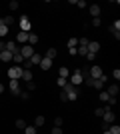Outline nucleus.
Returning a JSON list of instances; mask_svg holds the SVG:
<instances>
[{"mask_svg": "<svg viewBox=\"0 0 120 134\" xmlns=\"http://www.w3.org/2000/svg\"><path fill=\"white\" fill-rule=\"evenodd\" d=\"M14 124H16V128H18V130H24V128H26V122H24L22 118H18V120H16Z\"/></svg>", "mask_w": 120, "mask_h": 134, "instance_id": "nucleus-27", "label": "nucleus"}, {"mask_svg": "<svg viewBox=\"0 0 120 134\" xmlns=\"http://www.w3.org/2000/svg\"><path fill=\"white\" fill-rule=\"evenodd\" d=\"M108 132L110 134H120V126H118V124H110V126H108Z\"/></svg>", "mask_w": 120, "mask_h": 134, "instance_id": "nucleus-23", "label": "nucleus"}, {"mask_svg": "<svg viewBox=\"0 0 120 134\" xmlns=\"http://www.w3.org/2000/svg\"><path fill=\"white\" fill-rule=\"evenodd\" d=\"M58 76H60V78H68V68L62 66L60 70H58Z\"/></svg>", "mask_w": 120, "mask_h": 134, "instance_id": "nucleus-25", "label": "nucleus"}, {"mask_svg": "<svg viewBox=\"0 0 120 134\" xmlns=\"http://www.w3.org/2000/svg\"><path fill=\"white\" fill-rule=\"evenodd\" d=\"M68 54H72V56H76L78 52H76V48H68Z\"/></svg>", "mask_w": 120, "mask_h": 134, "instance_id": "nucleus-43", "label": "nucleus"}, {"mask_svg": "<svg viewBox=\"0 0 120 134\" xmlns=\"http://www.w3.org/2000/svg\"><path fill=\"white\" fill-rule=\"evenodd\" d=\"M0 72H2V70H0Z\"/></svg>", "mask_w": 120, "mask_h": 134, "instance_id": "nucleus-46", "label": "nucleus"}, {"mask_svg": "<svg viewBox=\"0 0 120 134\" xmlns=\"http://www.w3.org/2000/svg\"><path fill=\"white\" fill-rule=\"evenodd\" d=\"M2 24L10 28L12 24H14V16H10V14H8V16H4V18H2Z\"/></svg>", "mask_w": 120, "mask_h": 134, "instance_id": "nucleus-21", "label": "nucleus"}, {"mask_svg": "<svg viewBox=\"0 0 120 134\" xmlns=\"http://www.w3.org/2000/svg\"><path fill=\"white\" fill-rule=\"evenodd\" d=\"M20 78L24 80V82H32V70H22V76Z\"/></svg>", "mask_w": 120, "mask_h": 134, "instance_id": "nucleus-19", "label": "nucleus"}, {"mask_svg": "<svg viewBox=\"0 0 120 134\" xmlns=\"http://www.w3.org/2000/svg\"><path fill=\"white\" fill-rule=\"evenodd\" d=\"M50 134H62V128H58V126H54V128H52V132Z\"/></svg>", "mask_w": 120, "mask_h": 134, "instance_id": "nucleus-40", "label": "nucleus"}, {"mask_svg": "<svg viewBox=\"0 0 120 134\" xmlns=\"http://www.w3.org/2000/svg\"><path fill=\"white\" fill-rule=\"evenodd\" d=\"M118 84H110V86H106V94L110 96V98H116V94H118Z\"/></svg>", "mask_w": 120, "mask_h": 134, "instance_id": "nucleus-11", "label": "nucleus"}, {"mask_svg": "<svg viewBox=\"0 0 120 134\" xmlns=\"http://www.w3.org/2000/svg\"><path fill=\"white\" fill-rule=\"evenodd\" d=\"M60 100H62V102H68V96H66V92H62V94H60Z\"/></svg>", "mask_w": 120, "mask_h": 134, "instance_id": "nucleus-42", "label": "nucleus"}, {"mask_svg": "<svg viewBox=\"0 0 120 134\" xmlns=\"http://www.w3.org/2000/svg\"><path fill=\"white\" fill-rule=\"evenodd\" d=\"M100 100H102V102H108L110 100V96L106 94V90H100Z\"/></svg>", "mask_w": 120, "mask_h": 134, "instance_id": "nucleus-30", "label": "nucleus"}, {"mask_svg": "<svg viewBox=\"0 0 120 134\" xmlns=\"http://www.w3.org/2000/svg\"><path fill=\"white\" fill-rule=\"evenodd\" d=\"M112 78H114V80L120 78V70H118V68H114V70H112Z\"/></svg>", "mask_w": 120, "mask_h": 134, "instance_id": "nucleus-36", "label": "nucleus"}, {"mask_svg": "<svg viewBox=\"0 0 120 134\" xmlns=\"http://www.w3.org/2000/svg\"><path fill=\"white\" fill-rule=\"evenodd\" d=\"M86 50H88V54H98V50H100V44H98L96 40H88V44H86Z\"/></svg>", "mask_w": 120, "mask_h": 134, "instance_id": "nucleus-6", "label": "nucleus"}, {"mask_svg": "<svg viewBox=\"0 0 120 134\" xmlns=\"http://www.w3.org/2000/svg\"><path fill=\"white\" fill-rule=\"evenodd\" d=\"M106 82H108V76H106V74H102L100 78L92 80V88H96V90H104V86H106Z\"/></svg>", "mask_w": 120, "mask_h": 134, "instance_id": "nucleus-4", "label": "nucleus"}, {"mask_svg": "<svg viewBox=\"0 0 120 134\" xmlns=\"http://www.w3.org/2000/svg\"><path fill=\"white\" fill-rule=\"evenodd\" d=\"M28 60H30V64H32V66H34V64L38 66V64H40V60H42V54H36V52H34V54L30 56Z\"/></svg>", "mask_w": 120, "mask_h": 134, "instance_id": "nucleus-18", "label": "nucleus"}, {"mask_svg": "<svg viewBox=\"0 0 120 134\" xmlns=\"http://www.w3.org/2000/svg\"><path fill=\"white\" fill-rule=\"evenodd\" d=\"M2 92H4V84L0 82V94H2Z\"/></svg>", "mask_w": 120, "mask_h": 134, "instance_id": "nucleus-45", "label": "nucleus"}, {"mask_svg": "<svg viewBox=\"0 0 120 134\" xmlns=\"http://www.w3.org/2000/svg\"><path fill=\"white\" fill-rule=\"evenodd\" d=\"M6 34H8V26H4V24H2V26H0V38H4Z\"/></svg>", "mask_w": 120, "mask_h": 134, "instance_id": "nucleus-32", "label": "nucleus"}, {"mask_svg": "<svg viewBox=\"0 0 120 134\" xmlns=\"http://www.w3.org/2000/svg\"><path fill=\"white\" fill-rule=\"evenodd\" d=\"M34 88H36V84H34V82H26V92H32Z\"/></svg>", "mask_w": 120, "mask_h": 134, "instance_id": "nucleus-33", "label": "nucleus"}, {"mask_svg": "<svg viewBox=\"0 0 120 134\" xmlns=\"http://www.w3.org/2000/svg\"><path fill=\"white\" fill-rule=\"evenodd\" d=\"M32 54H34V48H32L30 44H22V46H20V56H22L24 60H28Z\"/></svg>", "mask_w": 120, "mask_h": 134, "instance_id": "nucleus-5", "label": "nucleus"}, {"mask_svg": "<svg viewBox=\"0 0 120 134\" xmlns=\"http://www.w3.org/2000/svg\"><path fill=\"white\" fill-rule=\"evenodd\" d=\"M8 88H10L12 96H20V92H22V90H20V82H18V80H10V82H8Z\"/></svg>", "mask_w": 120, "mask_h": 134, "instance_id": "nucleus-7", "label": "nucleus"}, {"mask_svg": "<svg viewBox=\"0 0 120 134\" xmlns=\"http://www.w3.org/2000/svg\"><path fill=\"white\" fill-rule=\"evenodd\" d=\"M24 134H36V126H26V128H24Z\"/></svg>", "mask_w": 120, "mask_h": 134, "instance_id": "nucleus-31", "label": "nucleus"}, {"mask_svg": "<svg viewBox=\"0 0 120 134\" xmlns=\"http://www.w3.org/2000/svg\"><path fill=\"white\" fill-rule=\"evenodd\" d=\"M6 50L12 52V54H18V52H20V48H18V44L14 42V40H10V42H6Z\"/></svg>", "mask_w": 120, "mask_h": 134, "instance_id": "nucleus-13", "label": "nucleus"}, {"mask_svg": "<svg viewBox=\"0 0 120 134\" xmlns=\"http://www.w3.org/2000/svg\"><path fill=\"white\" fill-rule=\"evenodd\" d=\"M14 42H16V44H26V42H28V32H22V30H20Z\"/></svg>", "mask_w": 120, "mask_h": 134, "instance_id": "nucleus-12", "label": "nucleus"}, {"mask_svg": "<svg viewBox=\"0 0 120 134\" xmlns=\"http://www.w3.org/2000/svg\"><path fill=\"white\" fill-rule=\"evenodd\" d=\"M8 8H10V10H18V8H20L18 0H10V2H8Z\"/></svg>", "mask_w": 120, "mask_h": 134, "instance_id": "nucleus-26", "label": "nucleus"}, {"mask_svg": "<svg viewBox=\"0 0 120 134\" xmlns=\"http://www.w3.org/2000/svg\"><path fill=\"white\" fill-rule=\"evenodd\" d=\"M20 30H22V32H30V20H28L26 14L20 16Z\"/></svg>", "mask_w": 120, "mask_h": 134, "instance_id": "nucleus-8", "label": "nucleus"}, {"mask_svg": "<svg viewBox=\"0 0 120 134\" xmlns=\"http://www.w3.org/2000/svg\"><path fill=\"white\" fill-rule=\"evenodd\" d=\"M56 54H58V50L56 48H48V50H46V58H50V60H54V58H56Z\"/></svg>", "mask_w": 120, "mask_h": 134, "instance_id": "nucleus-20", "label": "nucleus"}, {"mask_svg": "<svg viewBox=\"0 0 120 134\" xmlns=\"http://www.w3.org/2000/svg\"><path fill=\"white\" fill-rule=\"evenodd\" d=\"M64 92H66V96H68V102H74L76 98H78V94H80V86H74V84H66L64 86Z\"/></svg>", "mask_w": 120, "mask_h": 134, "instance_id": "nucleus-1", "label": "nucleus"}, {"mask_svg": "<svg viewBox=\"0 0 120 134\" xmlns=\"http://www.w3.org/2000/svg\"><path fill=\"white\" fill-rule=\"evenodd\" d=\"M78 46V38H68V48H76Z\"/></svg>", "mask_w": 120, "mask_h": 134, "instance_id": "nucleus-28", "label": "nucleus"}, {"mask_svg": "<svg viewBox=\"0 0 120 134\" xmlns=\"http://www.w3.org/2000/svg\"><path fill=\"white\" fill-rule=\"evenodd\" d=\"M12 56H14L12 52H8V50H2V52H0V60H2V62H10V60H12Z\"/></svg>", "mask_w": 120, "mask_h": 134, "instance_id": "nucleus-17", "label": "nucleus"}, {"mask_svg": "<svg viewBox=\"0 0 120 134\" xmlns=\"http://www.w3.org/2000/svg\"><path fill=\"white\" fill-rule=\"evenodd\" d=\"M94 114H96L98 118H102V114H104V108H102V106H98L96 110H94Z\"/></svg>", "mask_w": 120, "mask_h": 134, "instance_id": "nucleus-34", "label": "nucleus"}, {"mask_svg": "<svg viewBox=\"0 0 120 134\" xmlns=\"http://www.w3.org/2000/svg\"><path fill=\"white\" fill-rule=\"evenodd\" d=\"M92 26H100V18H92Z\"/></svg>", "mask_w": 120, "mask_h": 134, "instance_id": "nucleus-41", "label": "nucleus"}, {"mask_svg": "<svg viewBox=\"0 0 120 134\" xmlns=\"http://www.w3.org/2000/svg\"><path fill=\"white\" fill-rule=\"evenodd\" d=\"M74 6H78V8H84V6H88V4H86L84 0H76V2H74Z\"/></svg>", "mask_w": 120, "mask_h": 134, "instance_id": "nucleus-35", "label": "nucleus"}, {"mask_svg": "<svg viewBox=\"0 0 120 134\" xmlns=\"http://www.w3.org/2000/svg\"><path fill=\"white\" fill-rule=\"evenodd\" d=\"M42 70H50V66H52V60L50 58H46V56H42V60H40V64H38Z\"/></svg>", "mask_w": 120, "mask_h": 134, "instance_id": "nucleus-14", "label": "nucleus"}, {"mask_svg": "<svg viewBox=\"0 0 120 134\" xmlns=\"http://www.w3.org/2000/svg\"><path fill=\"white\" fill-rule=\"evenodd\" d=\"M44 122H46V118H44V116H36V118H34V126H36V128L44 126Z\"/></svg>", "mask_w": 120, "mask_h": 134, "instance_id": "nucleus-22", "label": "nucleus"}, {"mask_svg": "<svg viewBox=\"0 0 120 134\" xmlns=\"http://www.w3.org/2000/svg\"><path fill=\"white\" fill-rule=\"evenodd\" d=\"M110 32L114 34V38H116V40L120 38V20H114V22L110 24Z\"/></svg>", "mask_w": 120, "mask_h": 134, "instance_id": "nucleus-9", "label": "nucleus"}, {"mask_svg": "<svg viewBox=\"0 0 120 134\" xmlns=\"http://www.w3.org/2000/svg\"><path fill=\"white\" fill-rule=\"evenodd\" d=\"M2 50H6V42H2V40H0V52Z\"/></svg>", "mask_w": 120, "mask_h": 134, "instance_id": "nucleus-44", "label": "nucleus"}, {"mask_svg": "<svg viewBox=\"0 0 120 134\" xmlns=\"http://www.w3.org/2000/svg\"><path fill=\"white\" fill-rule=\"evenodd\" d=\"M90 14H92V18H100V6L98 4H90Z\"/></svg>", "mask_w": 120, "mask_h": 134, "instance_id": "nucleus-15", "label": "nucleus"}, {"mask_svg": "<svg viewBox=\"0 0 120 134\" xmlns=\"http://www.w3.org/2000/svg\"><path fill=\"white\" fill-rule=\"evenodd\" d=\"M56 84H58V86H62V88H64V86L68 84V78H60V76H58V78H56Z\"/></svg>", "mask_w": 120, "mask_h": 134, "instance_id": "nucleus-29", "label": "nucleus"}, {"mask_svg": "<svg viewBox=\"0 0 120 134\" xmlns=\"http://www.w3.org/2000/svg\"><path fill=\"white\" fill-rule=\"evenodd\" d=\"M88 44V38H78V46H86Z\"/></svg>", "mask_w": 120, "mask_h": 134, "instance_id": "nucleus-39", "label": "nucleus"}, {"mask_svg": "<svg viewBox=\"0 0 120 134\" xmlns=\"http://www.w3.org/2000/svg\"><path fill=\"white\" fill-rule=\"evenodd\" d=\"M12 60H14V64H16V66H20V64L24 62V58L20 56V52H18V54H14V56H12Z\"/></svg>", "mask_w": 120, "mask_h": 134, "instance_id": "nucleus-24", "label": "nucleus"}, {"mask_svg": "<svg viewBox=\"0 0 120 134\" xmlns=\"http://www.w3.org/2000/svg\"><path fill=\"white\" fill-rule=\"evenodd\" d=\"M82 82H84V74H82V70H80V68H76L74 72L70 74V84H74V86H80Z\"/></svg>", "mask_w": 120, "mask_h": 134, "instance_id": "nucleus-2", "label": "nucleus"}, {"mask_svg": "<svg viewBox=\"0 0 120 134\" xmlns=\"http://www.w3.org/2000/svg\"><path fill=\"white\" fill-rule=\"evenodd\" d=\"M20 98H22V100H28V98H30V92H26V90L20 92Z\"/></svg>", "mask_w": 120, "mask_h": 134, "instance_id": "nucleus-38", "label": "nucleus"}, {"mask_svg": "<svg viewBox=\"0 0 120 134\" xmlns=\"http://www.w3.org/2000/svg\"><path fill=\"white\" fill-rule=\"evenodd\" d=\"M22 70H24V68H20V66H12V68H8V78H10V80H20V76H22Z\"/></svg>", "mask_w": 120, "mask_h": 134, "instance_id": "nucleus-3", "label": "nucleus"}, {"mask_svg": "<svg viewBox=\"0 0 120 134\" xmlns=\"http://www.w3.org/2000/svg\"><path fill=\"white\" fill-rule=\"evenodd\" d=\"M26 44H30L32 48H34V46L38 44V36H36L34 32H28V42H26Z\"/></svg>", "mask_w": 120, "mask_h": 134, "instance_id": "nucleus-16", "label": "nucleus"}, {"mask_svg": "<svg viewBox=\"0 0 120 134\" xmlns=\"http://www.w3.org/2000/svg\"><path fill=\"white\" fill-rule=\"evenodd\" d=\"M62 122H64V120H62V118H60V116H58V118H54V126H58V128L62 126Z\"/></svg>", "mask_w": 120, "mask_h": 134, "instance_id": "nucleus-37", "label": "nucleus"}, {"mask_svg": "<svg viewBox=\"0 0 120 134\" xmlns=\"http://www.w3.org/2000/svg\"><path fill=\"white\" fill-rule=\"evenodd\" d=\"M102 74H104V72H102V68H100V66H92V68H90V72H88V76L96 80V78H100Z\"/></svg>", "mask_w": 120, "mask_h": 134, "instance_id": "nucleus-10", "label": "nucleus"}]
</instances>
